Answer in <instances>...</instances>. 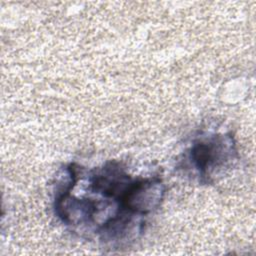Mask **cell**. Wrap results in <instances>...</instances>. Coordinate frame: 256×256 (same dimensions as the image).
<instances>
[{
  "instance_id": "obj_1",
  "label": "cell",
  "mask_w": 256,
  "mask_h": 256,
  "mask_svg": "<svg viewBox=\"0 0 256 256\" xmlns=\"http://www.w3.org/2000/svg\"><path fill=\"white\" fill-rule=\"evenodd\" d=\"M160 176L129 174L120 161L87 169L69 163L55 190L53 209L65 226L106 244L121 245L143 232L165 196Z\"/></svg>"
},
{
  "instance_id": "obj_2",
  "label": "cell",
  "mask_w": 256,
  "mask_h": 256,
  "mask_svg": "<svg viewBox=\"0 0 256 256\" xmlns=\"http://www.w3.org/2000/svg\"><path fill=\"white\" fill-rule=\"evenodd\" d=\"M239 157L231 131L201 132L185 150L180 166L199 183L213 184L228 172Z\"/></svg>"
}]
</instances>
